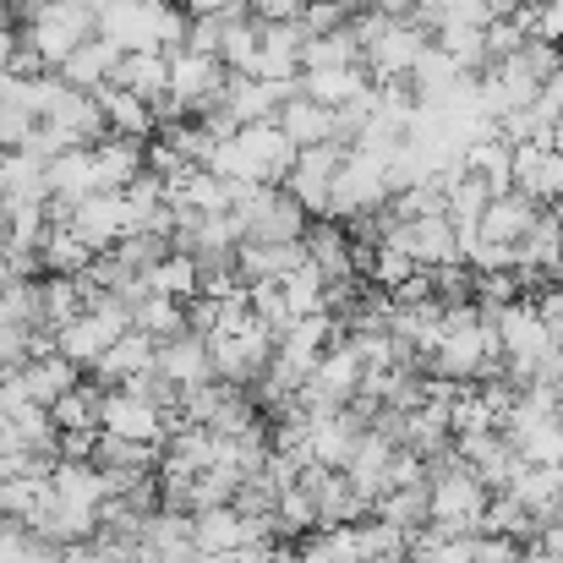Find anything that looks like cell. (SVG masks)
<instances>
[{"label": "cell", "mask_w": 563, "mask_h": 563, "mask_svg": "<svg viewBox=\"0 0 563 563\" xmlns=\"http://www.w3.org/2000/svg\"><path fill=\"white\" fill-rule=\"evenodd\" d=\"M296 159H301V148L285 137V126L257 121V126H241L235 137H219L208 170L219 181H241V187H285Z\"/></svg>", "instance_id": "6da1fadb"}, {"label": "cell", "mask_w": 563, "mask_h": 563, "mask_svg": "<svg viewBox=\"0 0 563 563\" xmlns=\"http://www.w3.org/2000/svg\"><path fill=\"white\" fill-rule=\"evenodd\" d=\"M187 11L170 0H99V38L115 44L121 55H143V49H187Z\"/></svg>", "instance_id": "7a4b0ae2"}, {"label": "cell", "mask_w": 563, "mask_h": 563, "mask_svg": "<svg viewBox=\"0 0 563 563\" xmlns=\"http://www.w3.org/2000/svg\"><path fill=\"white\" fill-rule=\"evenodd\" d=\"M427 487H432V531H443V537H482L493 493L460 465V454L432 460L427 465Z\"/></svg>", "instance_id": "3957f363"}, {"label": "cell", "mask_w": 563, "mask_h": 563, "mask_svg": "<svg viewBox=\"0 0 563 563\" xmlns=\"http://www.w3.org/2000/svg\"><path fill=\"white\" fill-rule=\"evenodd\" d=\"M27 44L38 49L44 66H66L88 38H99V5H77V0H27Z\"/></svg>", "instance_id": "277c9868"}, {"label": "cell", "mask_w": 563, "mask_h": 563, "mask_svg": "<svg viewBox=\"0 0 563 563\" xmlns=\"http://www.w3.org/2000/svg\"><path fill=\"white\" fill-rule=\"evenodd\" d=\"M373 241L399 246L416 268H454L460 263V224L449 213H421V219L383 213L373 224Z\"/></svg>", "instance_id": "5b68a950"}, {"label": "cell", "mask_w": 563, "mask_h": 563, "mask_svg": "<svg viewBox=\"0 0 563 563\" xmlns=\"http://www.w3.org/2000/svg\"><path fill=\"white\" fill-rule=\"evenodd\" d=\"M235 219H241V235L246 241H268V246H290V241H307V208L279 187H246L235 202Z\"/></svg>", "instance_id": "8992f818"}, {"label": "cell", "mask_w": 563, "mask_h": 563, "mask_svg": "<svg viewBox=\"0 0 563 563\" xmlns=\"http://www.w3.org/2000/svg\"><path fill=\"white\" fill-rule=\"evenodd\" d=\"M394 202L388 187V159L351 148L340 176H334V197H329V219H377L383 208Z\"/></svg>", "instance_id": "52a82bcc"}, {"label": "cell", "mask_w": 563, "mask_h": 563, "mask_svg": "<svg viewBox=\"0 0 563 563\" xmlns=\"http://www.w3.org/2000/svg\"><path fill=\"white\" fill-rule=\"evenodd\" d=\"M191 537H197L202 559H235V553H257V548H268L274 526L246 520L235 504H224V509H202V515H191Z\"/></svg>", "instance_id": "ba28073f"}, {"label": "cell", "mask_w": 563, "mask_h": 563, "mask_svg": "<svg viewBox=\"0 0 563 563\" xmlns=\"http://www.w3.org/2000/svg\"><path fill=\"white\" fill-rule=\"evenodd\" d=\"M170 421H176L170 410H159L154 399H143V394H132V388H110V394H104V432H110V438L159 449V443L170 438Z\"/></svg>", "instance_id": "9c48e42d"}, {"label": "cell", "mask_w": 563, "mask_h": 563, "mask_svg": "<svg viewBox=\"0 0 563 563\" xmlns=\"http://www.w3.org/2000/svg\"><path fill=\"white\" fill-rule=\"evenodd\" d=\"M224 82H230L224 60H213V55H191V49H176V55H170V99H176L187 115L191 110H197V115L219 110Z\"/></svg>", "instance_id": "30bf717a"}, {"label": "cell", "mask_w": 563, "mask_h": 563, "mask_svg": "<svg viewBox=\"0 0 563 563\" xmlns=\"http://www.w3.org/2000/svg\"><path fill=\"white\" fill-rule=\"evenodd\" d=\"M60 224H71L99 257L110 252V246H121L126 235H132V208H126V197L121 191H99V197H88V202H77V208H66L60 213Z\"/></svg>", "instance_id": "8fae6325"}, {"label": "cell", "mask_w": 563, "mask_h": 563, "mask_svg": "<svg viewBox=\"0 0 563 563\" xmlns=\"http://www.w3.org/2000/svg\"><path fill=\"white\" fill-rule=\"evenodd\" d=\"M515 191L537 208H563V154L553 143H520L515 148Z\"/></svg>", "instance_id": "7c38bea8"}, {"label": "cell", "mask_w": 563, "mask_h": 563, "mask_svg": "<svg viewBox=\"0 0 563 563\" xmlns=\"http://www.w3.org/2000/svg\"><path fill=\"white\" fill-rule=\"evenodd\" d=\"M340 165H345V148H301V159H296V170H290L285 187H290V197H296L307 213L329 219V197H334Z\"/></svg>", "instance_id": "4fadbf2b"}, {"label": "cell", "mask_w": 563, "mask_h": 563, "mask_svg": "<svg viewBox=\"0 0 563 563\" xmlns=\"http://www.w3.org/2000/svg\"><path fill=\"white\" fill-rule=\"evenodd\" d=\"M154 367H159V377H165L170 388H181V394H191V388H208V383H219L208 340H202V334H191V329L159 345V362H154Z\"/></svg>", "instance_id": "5bb4252c"}, {"label": "cell", "mask_w": 563, "mask_h": 563, "mask_svg": "<svg viewBox=\"0 0 563 563\" xmlns=\"http://www.w3.org/2000/svg\"><path fill=\"white\" fill-rule=\"evenodd\" d=\"M542 213H548V208H537L531 197L504 191V197H493V208L482 213L476 235H482V241H493V246H520V241H526V235L542 224Z\"/></svg>", "instance_id": "9a60e30c"}, {"label": "cell", "mask_w": 563, "mask_h": 563, "mask_svg": "<svg viewBox=\"0 0 563 563\" xmlns=\"http://www.w3.org/2000/svg\"><path fill=\"white\" fill-rule=\"evenodd\" d=\"M88 197H99V176H93V148H71V154L49 159V208H55V219H60L66 208L88 202Z\"/></svg>", "instance_id": "2e32d148"}, {"label": "cell", "mask_w": 563, "mask_h": 563, "mask_svg": "<svg viewBox=\"0 0 563 563\" xmlns=\"http://www.w3.org/2000/svg\"><path fill=\"white\" fill-rule=\"evenodd\" d=\"M307 257L323 268V279H329V285H356V268H362V257H356L351 235H345L334 219H318V224L307 230Z\"/></svg>", "instance_id": "e0dca14e"}, {"label": "cell", "mask_w": 563, "mask_h": 563, "mask_svg": "<svg viewBox=\"0 0 563 563\" xmlns=\"http://www.w3.org/2000/svg\"><path fill=\"white\" fill-rule=\"evenodd\" d=\"M121 49L115 44H104V38H88L66 66H60V82L66 88H77V93H104V88H115V71H121Z\"/></svg>", "instance_id": "ac0fdd59"}, {"label": "cell", "mask_w": 563, "mask_h": 563, "mask_svg": "<svg viewBox=\"0 0 563 563\" xmlns=\"http://www.w3.org/2000/svg\"><path fill=\"white\" fill-rule=\"evenodd\" d=\"M93 176H99V191H132L143 176H148L143 143H126V137L93 143Z\"/></svg>", "instance_id": "d6986e66"}, {"label": "cell", "mask_w": 563, "mask_h": 563, "mask_svg": "<svg viewBox=\"0 0 563 563\" xmlns=\"http://www.w3.org/2000/svg\"><path fill=\"white\" fill-rule=\"evenodd\" d=\"M16 383L27 388V399L33 405H44V410H55L71 388H77V367L60 356V351H44V356H33L22 373H16Z\"/></svg>", "instance_id": "ffe728a7"}, {"label": "cell", "mask_w": 563, "mask_h": 563, "mask_svg": "<svg viewBox=\"0 0 563 563\" xmlns=\"http://www.w3.org/2000/svg\"><path fill=\"white\" fill-rule=\"evenodd\" d=\"M99 110H104L110 137H126V143H143V137L159 126V121H154V104L137 99V93H126V88H104V93H99Z\"/></svg>", "instance_id": "44dd1931"}, {"label": "cell", "mask_w": 563, "mask_h": 563, "mask_svg": "<svg viewBox=\"0 0 563 563\" xmlns=\"http://www.w3.org/2000/svg\"><path fill=\"white\" fill-rule=\"evenodd\" d=\"M154 362H159V340H148V334H126L93 373H99V383H110V388H126L132 377H143V373H154Z\"/></svg>", "instance_id": "7402d4cb"}, {"label": "cell", "mask_w": 563, "mask_h": 563, "mask_svg": "<svg viewBox=\"0 0 563 563\" xmlns=\"http://www.w3.org/2000/svg\"><path fill=\"white\" fill-rule=\"evenodd\" d=\"M115 88H126V93H137V99H159V93H170V55L165 49H143V55H126L121 60V71H115Z\"/></svg>", "instance_id": "603a6c76"}, {"label": "cell", "mask_w": 563, "mask_h": 563, "mask_svg": "<svg viewBox=\"0 0 563 563\" xmlns=\"http://www.w3.org/2000/svg\"><path fill=\"white\" fill-rule=\"evenodd\" d=\"M49 416H55L60 438H71V432H88V438H99V432H104V394L77 383V388H71V394H66V399H60Z\"/></svg>", "instance_id": "cb8c5ba5"}, {"label": "cell", "mask_w": 563, "mask_h": 563, "mask_svg": "<svg viewBox=\"0 0 563 563\" xmlns=\"http://www.w3.org/2000/svg\"><path fill=\"white\" fill-rule=\"evenodd\" d=\"M279 290H285V301H290L296 318H334V312H329V279H323V268H318L312 257H307Z\"/></svg>", "instance_id": "d4e9b609"}, {"label": "cell", "mask_w": 563, "mask_h": 563, "mask_svg": "<svg viewBox=\"0 0 563 563\" xmlns=\"http://www.w3.org/2000/svg\"><path fill=\"white\" fill-rule=\"evenodd\" d=\"M44 498H49V476H0V520L33 526Z\"/></svg>", "instance_id": "484cf974"}, {"label": "cell", "mask_w": 563, "mask_h": 563, "mask_svg": "<svg viewBox=\"0 0 563 563\" xmlns=\"http://www.w3.org/2000/svg\"><path fill=\"white\" fill-rule=\"evenodd\" d=\"M148 290L154 296H170V301H197L202 296V268H197V257H187V252H170L154 274H148Z\"/></svg>", "instance_id": "4316f807"}, {"label": "cell", "mask_w": 563, "mask_h": 563, "mask_svg": "<svg viewBox=\"0 0 563 563\" xmlns=\"http://www.w3.org/2000/svg\"><path fill=\"white\" fill-rule=\"evenodd\" d=\"M493 197H498V191L487 187L482 176H460V181H449V219H454L460 230H476L482 213L493 208Z\"/></svg>", "instance_id": "83f0119b"}, {"label": "cell", "mask_w": 563, "mask_h": 563, "mask_svg": "<svg viewBox=\"0 0 563 563\" xmlns=\"http://www.w3.org/2000/svg\"><path fill=\"white\" fill-rule=\"evenodd\" d=\"M33 126H38V121H33V115H27L22 104L0 99V148H11V154H16V148H27Z\"/></svg>", "instance_id": "f1b7e54d"}, {"label": "cell", "mask_w": 563, "mask_h": 563, "mask_svg": "<svg viewBox=\"0 0 563 563\" xmlns=\"http://www.w3.org/2000/svg\"><path fill=\"white\" fill-rule=\"evenodd\" d=\"M191 16H246L252 0H187Z\"/></svg>", "instance_id": "f546056e"}, {"label": "cell", "mask_w": 563, "mask_h": 563, "mask_svg": "<svg viewBox=\"0 0 563 563\" xmlns=\"http://www.w3.org/2000/svg\"><path fill=\"white\" fill-rule=\"evenodd\" d=\"M537 312L548 318V329L559 334V345H563V285H559V290H548V296L537 301Z\"/></svg>", "instance_id": "4dcf8cb0"}, {"label": "cell", "mask_w": 563, "mask_h": 563, "mask_svg": "<svg viewBox=\"0 0 563 563\" xmlns=\"http://www.w3.org/2000/svg\"><path fill=\"white\" fill-rule=\"evenodd\" d=\"M537 110H542L548 121H559V115H563V71L548 82V88H542V93H537Z\"/></svg>", "instance_id": "1f68e13d"}, {"label": "cell", "mask_w": 563, "mask_h": 563, "mask_svg": "<svg viewBox=\"0 0 563 563\" xmlns=\"http://www.w3.org/2000/svg\"><path fill=\"white\" fill-rule=\"evenodd\" d=\"M553 148H559V154H563V115H559V121H553Z\"/></svg>", "instance_id": "d6a6232c"}, {"label": "cell", "mask_w": 563, "mask_h": 563, "mask_svg": "<svg viewBox=\"0 0 563 563\" xmlns=\"http://www.w3.org/2000/svg\"><path fill=\"white\" fill-rule=\"evenodd\" d=\"M0 27H11V22H5V0H0Z\"/></svg>", "instance_id": "836d02e7"}, {"label": "cell", "mask_w": 563, "mask_h": 563, "mask_svg": "<svg viewBox=\"0 0 563 563\" xmlns=\"http://www.w3.org/2000/svg\"><path fill=\"white\" fill-rule=\"evenodd\" d=\"M5 5H16V0H5Z\"/></svg>", "instance_id": "e575fe53"}]
</instances>
